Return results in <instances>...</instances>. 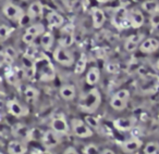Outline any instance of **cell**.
<instances>
[{"instance_id":"obj_17","label":"cell","mask_w":159,"mask_h":154,"mask_svg":"<svg viewBox=\"0 0 159 154\" xmlns=\"http://www.w3.org/2000/svg\"><path fill=\"white\" fill-rule=\"evenodd\" d=\"M91 14H92V20H93L94 28L98 29L100 27H102V25L106 22V14H105L104 10L98 7H93L91 10Z\"/></svg>"},{"instance_id":"obj_12","label":"cell","mask_w":159,"mask_h":154,"mask_svg":"<svg viewBox=\"0 0 159 154\" xmlns=\"http://www.w3.org/2000/svg\"><path fill=\"white\" fill-rule=\"evenodd\" d=\"M144 38H145V35L142 33L129 36L125 39V41H124V49H125V51H128V52H134L139 47V45L144 40Z\"/></svg>"},{"instance_id":"obj_3","label":"cell","mask_w":159,"mask_h":154,"mask_svg":"<svg viewBox=\"0 0 159 154\" xmlns=\"http://www.w3.org/2000/svg\"><path fill=\"white\" fill-rule=\"evenodd\" d=\"M53 59L57 63L66 67H70L74 64V55L70 51V49L60 45H58V47H56L53 50Z\"/></svg>"},{"instance_id":"obj_31","label":"cell","mask_w":159,"mask_h":154,"mask_svg":"<svg viewBox=\"0 0 159 154\" xmlns=\"http://www.w3.org/2000/svg\"><path fill=\"white\" fill-rule=\"evenodd\" d=\"M106 71L107 73L109 74H112V75H116V74H119L120 73V65L116 62H110L106 65Z\"/></svg>"},{"instance_id":"obj_21","label":"cell","mask_w":159,"mask_h":154,"mask_svg":"<svg viewBox=\"0 0 159 154\" xmlns=\"http://www.w3.org/2000/svg\"><path fill=\"white\" fill-rule=\"evenodd\" d=\"M85 79H86L87 85H89V86H95V85H97V83L99 82V79H100L99 68H98L97 66H92V67L87 71Z\"/></svg>"},{"instance_id":"obj_6","label":"cell","mask_w":159,"mask_h":154,"mask_svg":"<svg viewBox=\"0 0 159 154\" xmlns=\"http://www.w3.org/2000/svg\"><path fill=\"white\" fill-rule=\"evenodd\" d=\"M128 12L129 10L124 7H119L116 9L112 16V24L115 25L116 28L122 31V29L130 27V23L128 20Z\"/></svg>"},{"instance_id":"obj_4","label":"cell","mask_w":159,"mask_h":154,"mask_svg":"<svg viewBox=\"0 0 159 154\" xmlns=\"http://www.w3.org/2000/svg\"><path fill=\"white\" fill-rule=\"evenodd\" d=\"M129 99H130V92L128 89H120L111 97L110 106L116 111H123L128 106Z\"/></svg>"},{"instance_id":"obj_5","label":"cell","mask_w":159,"mask_h":154,"mask_svg":"<svg viewBox=\"0 0 159 154\" xmlns=\"http://www.w3.org/2000/svg\"><path fill=\"white\" fill-rule=\"evenodd\" d=\"M71 128H72L73 134L79 138L86 139L91 138L93 136V130L92 128L85 123L84 121L80 118H73L71 121Z\"/></svg>"},{"instance_id":"obj_35","label":"cell","mask_w":159,"mask_h":154,"mask_svg":"<svg viewBox=\"0 0 159 154\" xmlns=\"http://www.w3.org/2000/svg\"><path fill=\"white\" fill-rule=\"evenodd\" d=\"M6 55H7V57H9L10 59H14V58H16V50L12 48V47H8V48L6 49Z\"/></svg>"},{"instance_id":"obj_9","label":"cell","mask_w":159,"mask_h":154,"mask_svg":"<svg viewBox=\"0 0 159 154\" xmlns=\"http://www.w3.org/2000/svg\"><path fill=\"white\" fill-rule=\"evenodd\" d=\"M136 117L128 116V117H119L113 121V126L116 129L120 131H129L132 130L136 125Z\"/></svg>"},{"instance_id":"obj_14","label":"cell","mask_w":159,"mask_h":154,"mask_svg":"<svg viewBox=\"0 0 159 154\" xmlns=\"http://www.w3.org/2000/svg\"><path fill=\"white\" fill-rule=\"evenodd\" d=\"M47 24L50 29L52 28H61L64 25V18L57 11H49L46 15Z\"/></svg>"},{"instance_id":"obj_24","label":"cell","mask_w":159,"mask_h":154,"mask_svg":"<svg viewBox=\"0 0 159 154\" xmlns=\"http://www.w3.org/2000/svg\"><path fill=\"white\" fill-rule=\"evenodd\" d=\"M27 148L22 141H11L8 144V152L9 154H25Z\"/></svg>"},{"instance_id":"obj_20","label":"cell","mask_w":159,"mask_h":154,"mask_svg":"<svg viewBox=\"0 0 159 154\" xmlns=\"http://www.w3.org/2000/svg\"><path fill=\"white\" fill-rule=\"evenodd\" d=\"M59 92L62 99L66 100V101H71V100L74 99L75 96H76V88H75L74 85L66 84V85H63V86L60 88Z\"/></svg>"},{"instance_id":"obj_8","label":"cell","mask_w":159,"mask_h":154,"mask_svg":"<svg viewBox=\"0 0 159 154\" xmlns=\"http://www.w3.org/2000/svg\"><path fill=\"white\" fill-rule=\"evenodd\" d=\"M51 129L59 135H68L70 132V125L63 115H58L52 118L50 123Z\"/></svg>"},{"instance_id":"obj_10","label":"cell","mask_w":159,"mask_h":154,"mask_svg":"<svg viewBox=\"0 0 159 154\" xmlns=\"http://www.w3.org/2000/svg\"><path fill=\"white\" fill-rule=\"evenodd\" d=\"M61 37L59 39V45L63 47H71L74 42V27L72 25L62 26Z\"/></svg>"},{"instance_id":"obj_23","label":"cell","mask_w":159,"mask_h":154,"mask_svg":"<svg viewBox=\"0 0 159 154\" xmlns=\"http://www.w3.org/2000/svg\"><path fill=\"white\" fill-rule=\"evenodd\" d=\"M142 141L137 138H132L130 140L125 141L122 145V149L125 153H133V152H136L137 150H139L142 148Z\"/></svg>"},{"instance_id":"obj_25","label":"cell","mask_w":159,"mask_h":154,"mask_svg":"<svg viewBox=\"0 0 159 154\" xmlns=\"http://www.w3.org/2000/svg\"><path fill=\"white\" fill-rule=\"evenodd\" d=\"M53 41H55V37H53L51 32L45 31V33L40 36V46H42V48L45 49V50H47V51L50 50L53 45Z\"/></svg>"},{"instance_id":"obj_28","label":"cell","mask_w":159,"mask_h":154,"mask_svg":"<svg viewBox=\"0 0 159 154\" xmlns=\"http://www.w3.org/2000/svg\"><path fill=\"white\" fill-rule=\"evenodd\" d=\"M24 97L29 102H35L39 97V91L32 86H27L24 89Z\"/></svg>"},{"instance_id":"obj_32","label":"cell","mask_w":159,"mask_h":154,"mask_svg":"<svg viewBox=\"0 0 159 154\" xmlns=\"http://www.w3.org/2000/svg\"><path fill=\"white\" fill-rule=\"evenodd\" d=\"M84 122L91 128H98V126H99V121H98V118H97V117H95V116H92L91 114H89V116L85 117Z\"/></svg>"},{"instance_id":"obj_30","label":"cell","mask_w":159,"mask_h":154,"mask_svg":"<svg viewBox=\"0 0 159 154\" xmlns=\"http://www.w3.org/2000/svg\"><path fill=\"white\" fill-rule=\"evenodd\" d=\"M12 33V28L7 25H0V41H3Z\"/></svg>"},{"instance_id":"obj_40","label":"cell","mask_w":159,"mask_h":154,"mask_svg":"<svg viewBox=\"0 0 159 154\" xmlns=\"http://www.w3.org/2000/svg\"><path fill=\"white\" fill-rule=\"evenodd\" d=\"M156 66H157V68L159 70V59L157 60V62H156Z\"/></svg>"},{"instance_id":"obj_16","label":"cell","mask_w":159,"mask_h":154,"mask_svg":"<svg viewBox=\"0 0 159 154\" xmlns=\"http://www.w3.org/2000/svg\"><path fill=\"white\" fill-rule=\"evenodd\" d=\"M7 108L9 110L10 114H12L13 116L16 117H22L29 114V110L25 106H23L19 101H16V100H9L7 102Z\"/></svg>"},{"instance_id":"obj_27","label":"cell","mask_w":159,"mask_h":154,"mask_svg":"<svg viewBox=\"0 0 159 154\" xmlns=\"http://www.w3.org/2000/svg\"><path fill=\"white\" fill-rule=\"evenodd\" d=\"M87 65V55L85 53H82L80 55V58L77 59V61L75 62L74 65V74L80 75L83 74L85 72V68Z\"/></svg>"},{"instance_id":"obj_11","label":"cell","mask_w":159,"mask_h":154,"mask_svg":"<svg viewBox=\"0 0 159 154\" xmlns=\"http://www.w3.org/2000/svg\"><path fill=\"white\" fill-rule=\"evenodd\" d=\"M128 20L129 23H130V27L141 28L144 25V22H145V16H144L142 11L137 9H132L129 10L128 12Z\"/></svg>"},{"instance_id":"obj_18","label":"cell","mask_w":159,"mask_h":154,"mask_svg":"<svg viewBox=\"0 0 159 154\" xmlns=\"http://www.w3.org/2000/svg\"><path fill=\"white\" fill-rule=\"evenodd\" d=\"M12 134L21 140H29L32 138V130L24 124H16L12 127Z\"/></svg>"},{"instance_id":"obj_7","label":"cell","mask_w":159,"mask_h":154,"mask_svg":"<svg viewBox=\"0 0 159 154\" xmlns=\"http://www.w3.org/2000/svg\"><path fill=\"white\" fill-rule=\"evenodd\" d=\"M2 12L6 15V18H8L11 21H16V22H20L25 14L22 8L14 5V3H7V5H5L2 8Z\"/></svg>"},{"instance_id":"obj_37","label":"cell","mask_w":159,"mask_h":154,"mask_svg":"<svg viewBox=\"0 0 159 154\" xmlns=\"http://www.w3.org/2000/svg\"><path fill=\"white\" fill-rule=\"evenodd\" d=\"M100 154H116V153L110 149H105V150H102V151L100 152Z\"/></svg>"},{"instance_id":"obj_13","label":"cell","mask_w":159,"mask_h":154,"mask_svg":"<svg viewBox=\"0 0 159 154\" xmlns=\"http://www.w3.org/2000/svg\"><path fill=\"white\" fill-rule=\"evenodd\" d=\"M42 141H43V144L45 145V148H47V149H52V148L57 147L60 143V135L55 132L52 129L47 130L46 132L43 134Z\"/></svg>"},{"instance_id":"obj_38","label":"cell","mask_w":159,"mask_h":154,"mask_svg":"<svg viewBox=\"0 0 159 154\" xmlns=\"http://www.w3.org/2000/svg\"><path fill=\"white\" fill-rule=\"evenodd\" d=\"M98 3H107L109 2V1H111V0H96Z\"/></svg>"},{"instance_id":"obj_15","label":"cell","mask_w":159,"mask_h":154,"mask_svg":"<svg viewBox=\"0 0 159 154\" xmlns=\"http://www.w3.org/2000/svg\"><path fill=\"white\" fill-rule=\"evenodd\" d=\"M139 48V50H141V52L145 53V54L154 53L155 51H157L159 49V40L154 37L145 38V39L141 42Z\"/></svg>"},{"instance_id":"obj_22","label":"cell","mask_w":159,"mask_h":154,"mask_svg":"<svg viewBox=\"0 0 159 154\" xmlns=\"http://www.w3.org/2000/svg\"><path fill=\"white\" fill-rule=\"evenodd\" d=\"M142 9L146 13L152 14V15L159 14V1H157V0H145L142 3Z\"/></svg>"},{"instance_id":"obj_34","label":"cell","mask_w":159,"mask_h":154,"mask_svg":"<svg viewBox=\"0 0 159 154\" xmlns=\"http://www.w3.org/2000/svg\"><path fill=\"white\" fill-rule=\"evenodd\" d=\"M61 2L64 6V8H66L68 10H73L76 7L79 0H61Z\"/></svg>"},{"instance_id":"obj_1","label":"cell","mask_w":159,"mask_h":154,"mask_svg":"<svg viewBox=\"0 0 159 154\" xmlns=\"http://www.w3.org/2000/svg\"><path fill=\"white\" fill-rule=\"evenodd\" d=\"M100 103H102V93L97 88H93L81 95L77 106L82 112L93 114L98 110Z\"/></svg>"},{"instance_id":"obj_19","label":"cell","mask_w":159,"mask_h":154,"mask_svg":"<svg viewBox=\"0 0 159 154\" xmlns=\"http://www.w3.org/2000/svg\"><path fill=\"white\" fill-rule=\"evenodd\" d=\"M43 12H44V6L40 1H34L30 5L29 9H27L26 15L29 16L31 20L37 19L42 16Z\"/></svg>"},{"instance_id":"obj_39","label":"cell","mask_w":159,"mask_h":154,"mask_svg":"<svg viewBox=\"0 0 159 154\" xmlns=\"http://www.w3.org/2000/svg\"><path fill=\"white\" fill-rule=\"evenodd\" d=\"M32 154H42V152H40L39 150H34V151L32 152Z\"/></svg>"},{"instance_id":"obj_26","label":"cell","mask_w":159,"mask_h":154,"mask_svg":"<svg viewBox=\"0 0 159 154\" xmlns=\"http://www.w3.org/2000/svg\"><path fill=\"white\" fill-rule=\"evenodd\" d=\"M45 31H46V28H45L43 23H35V24L30 25L26 28V31H25V33L30 34V35H32L33 37L37 38V37H40V36L45 33Z\"/></svg>"},{"instance_id":"obj_29","label":"cell","mask_w":159,"mask_h":154,"mask_svg":"<svg viewBox=\"0 0 159 154\" xmlns=\"http://www.w3.org/2000/svg\"><path fill=\"white\" fill-rule=\"evenodd\" d=\"M144 154H159V143L150 141L144 147Z\"/></svg>"},{"instance_id":"obj_42","label":"cell","mask_w":159,"mask_h":154,"mask_svg":"<svg viewBox=\"0 0 159 154\" xmlns=\"http://www.w3.org/2000/svg\"><path fill=\"white\" fill-rule=\"evenodd\" d=\"M0 154H3V153H1V152H0Z\"/></svg>"},{"instance_id":"obj_33","label":"cell","mask_w":159,"mask_h":154,"mask_svg":"<svg viewBox=\"0 0 159 154\" xmlns=\"http://www.w3.org/2000/svg\"><path fill=\"white\" fill-rule=\"evenodd\" d=\"M84 151H85V154H100L98 147L96 144H94V143L87 144Z\"/></svg>"},{"instance_id":"obj_41","label":"cell","mask_w":159,"mask_h":154,"mask_svg":"<svg viewBox=\"0 0 159 154\" xmlns=\"http://www.w3.org/2000/svg\"><path fill=\"white\" fill-rule=\"evenodd\" d=\"M22 1H29V0H22Z\"/></svg>"},{"instance_id":"obj_36","label":"cell","mask_w":159,"mask_h":154,"mask_svg":"<svg viewBox=\"0 0 159 154\" xmlns=\"http://www.w3.org/2000/svg\"><path fill=\"white\" fill-rule=\"evenodd\" d=\"M63 154H80L79 152L76 151V149L73 147H69L66 149V151L63 152Z\"/></svg>"},{"instance_id":"obj_2","label":"cell","mask_w":159,"mask_h":154,"mask_svg":"<svg viewBox=\"0 0 159 154\" xmlns=\"http://www.w3.org/2000/svg\"><path fill=\"white\" fill-rule=\"evenodd\" d=\"M34 64H35V74L37 75L39 80L48 83V82H52L56 78L55 66L52 65V63H51L48 58L46 57L38 58Z\"/></svg>"}]
</instances>
